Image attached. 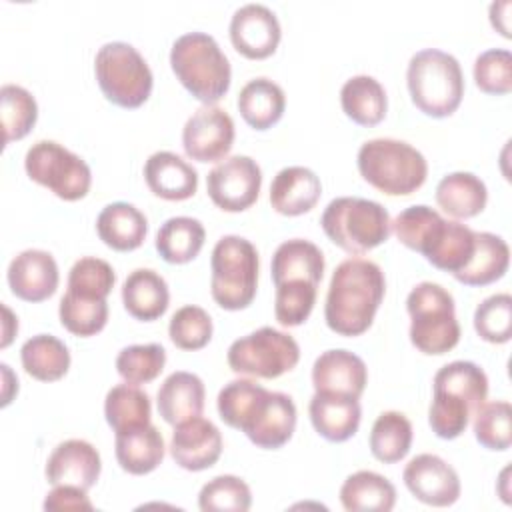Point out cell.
I'll use <instances>...</instances> for the list:
<instances>
[{
	"mask_svg": "<svg viewBox=\"0 0 512 512\" xmlns=\"http://www.w3.org/2000/svg\"><path fill=\"white\" fill-rule=\"evenodd\" d=\"M216 408L224 424L242 430L264 450L282 448L296 428V404L284 392H270L254 380L236 378L218 392Z\"/></svg>",
	"mask_w": 512,
	"mask_h": 512,
	"instance_id": "1",
	"label": "cell"
},
{
	"mask_svg": "<svg viewBox=\"0 0 512 512\" xmlns=\"http://www.w3.org/2000/svg\"><path fill=\"white\" fill-rule=\"evenodd\" d=\"M386 280L382 268L366 258L340 262L330 278L324 318L332 332L340 336L364 334L384 298Z\"/></svg>",
	"mask_w": 512,
	"mask_h": 512,
	"instance_id": "2",
	"label": "cell"
},
{
	"mask_svg": "<svg viewBox=\"0 0 512 512\" xmlns=\"http://www.w3.org/2000/svg\"><path fill=\"white\" fill-rule=\"evenodd\" d=\"M170 66L180 84L206 106H214L230 88V62L206 32L178 36L170 48Z\"/></svg>",
	"mask_w": 512,
	"mask_h": 512,
	"instance_id": "3",
	"label": "cell"
},
{
	"mask_svg": "<svg viewBox=\"0 0 512 512\" xmlns=\"http://www.w3.org/2000/svg\"><path fill=\"white\" fill-rule=\"evenodd\" d=\"M406 84L414 106L432 118L454 114L464 96L460 62L438 48L418 50L410 58Z\"/></svg>",
	"mask_w": 512,
	"mask_h": 512,
	"instance_id": "4",
	"label": "cell"
},
{
	"mask_svg": "<svg viewBox=\"0 0 512 512\" xmlns=\"http://www.w3.org/2000/svg\"><path fill=\"white\" fill-rule=\"evenodd\" d=\"M360 176L388 196L416 192L428 176V162L412 144L396 138L366 140L356 156Z\"/></svg>",
	"mask_w": 512,
	"mask_h": 512,
	"instance_id": "5",
	"label": "cell"
},
{
	"mask_svg": "<svg viewBox=\"0 0 512 512\" xmlns=\"http://www.w3.org/2000/svg\"><path fill=\"white\" fill-rule=\"evenodd\" d=\"M390 224V214L380 202L358 196L330 200L320 216L324 234L348 254H364L386 242Z\"/></svg>",
	"mask_w": 512,
	"mask_h": 512,
	"instance_id": "6",
	"label": "cell"
},
{
	"mask_svg": "<svg viewBox=\"0 0 512 512\" xmlns=\"http://www.w3.org/2000/svg\"><path fill=\"white\" fill-rule=\"evenodd\" d=\"M258 250L236 234L222 236L210 256V292L224 310H244L258 288Z\"/></svg>",
	"mask_w": 512,
	"mask_h": 512,
	"instance_id": "7",
	"label": "cell"
},
{
	"mask_svg": "<svg viewBox=\"0 0 512 512\" xmlns=\"http://www.w3.org/2000/svg\"><path fill=\"white\" fill-rule=\"evenodd\" d=\"M410 342L424 354H446L460 340L452 294L436 282L416 284L408 298Z\"/></svg>",
	"mask_w": 512,
	"mask_h": 512,
	"instance_id": "8",
	"label": "cell"
},
{
	"mask_svg": "<svg viewBox=\"0 0 512 512\" xmlns=\"http://www.w3.org/2000/svg\"><path fill=\"white\" fill-rule=\"evenodd\" d=\"M94 74L106 100L120 108H138L150 98L152 70L128 42L102 44L94 58Z\"/></svg>",
	"mask_w": 512,
	"mask_h": 512,
	"instance_id": "9",
	"label": "cell"
},
{
	"mask_svg": "<svg viewBox=\"0 0 512 512\" xmlns=\"http://www.w3.org/2000/svg\"><path fill=\"white\" fill-rule=\"evenodd\" d=\"M24 170L30 180L46 186L66 202L84 198L92 184V172L86 160L54 140L34 142L26 150Z\"/></svg>",
	"mask_w": 512,
	"mask_h": 512,
	"instance_id": "10",
	"label": "cell"
},
{
	"mask_svg": "<svg viewBox=\"0 0 512 512\" xmlns=\"http://www.w3.org/2000/svg\"><path fill=\"white\" fill-rule=\"evenodd\" d=\"M226 360L236 374L270 380L290 372L298 364L300 346L290 334L272 326H262L234 340Z\"/></svg>",
	"mask_w": 512,
	"mask_h": 512,
	"instance_id": "11",
	"label": "cell"
},
{
	"mask_svg": "<svg viewBox=\"0 0 512 512\" xmlns=\"http://www.w3.org/2000/svg\"><path fill=\"white\" fill-rule=\"evenodd\" d=\"M262 170L250 156H230L218 162L206 176L210 200L224 212L248 210L260 194Z\"/></svg>",
	"mask_w": 512,
	"mask_h": 512,
	"instance_id": "12",
	"label": "cell"
},
{
	"mask_svg": "<svg viewBox=\"0 0 512 512\" xmlns=\"http://www.w3.org/2000/svg\"><path fill=\"white\" fill-rule=\"evenodd\" d=\"M234 144V120L224 108L200 106L182 128V146L196 162H218Z\"/></svg>",
	"mask_w": 512,
	"mask_h": 512,
	"instance_id": "13",
	"label": "cell"
},
{
	"mask_svg": "<svg viewBox=\"0 0 512 512\" xmlns=\"http://www.w3.org/2000/svg\"><path fill=\"white\" fill-rule=\"evenodd\" d=\"M228 32L232 46L250 60H264L272 56L282 36L276 14L266 4L258 2L236 8L230 18Z\"/></svg>",
	"mask_w": 512,
	"mask_h": 512,
	"instance_id": "14",
	"label": "cell"
},
{
	"mask_svg": "<svg viewBox=\"0 0 512 512\" xmlns=\"http://www.w3.org/2000/svg\"><path fill=\"white\" fill-rule=\"evenodd\" d=\"M402 480L410 494L428 506L444 508L460 498L458 472L436 454L414 456L404 466Z\"/></svg>",
	"mask_w": 512,
	"mask_h": 512,
	"instance_id": "15",
	"label": "cell"
},
{
	"mask_svg": "<svg viewBox=\"0 0 512 512\" xmlns=\"http://www.w3.org/2000/svg\"><path fill=\"white\" fill-rule=\"evenodd\" d=\"M170 454L184 470H206L214 466L222 454V434L214 422L194 416L174 426Z\"/></svg>",
	"mask_w": 512,
	"mask_h": 512,
	"instance_id": "16",
	"label": "cell"
},
{
	"mask_svg": "<svg viewBox=\"0 0 512 512\" xmlns=\"http://www.w3.org/2000/svg\"><path fill=\"white\" fill-rule=\"evenodd\" d=\"M102 470L98 450L80 438L60 442L46 460V480L52 486H78L90 490Z\"/></svg>",
	"mask_w": 512,
	"mask_h": 512,
	"instance_id": "17",
	"label": "cell"
},
{
	"mask_svg": "<svg viewBox=\"0 0 512 512\" xmlns=\"http://www.w3.org/2000/svg\"><path fill=\"white\" fill-rule=\"evenodd\" d=\"M6 278L14 296L26 302H42L56 292L60 274L50 252L28 248L12 258Z\"/></svg>",
	"mask_w": 512,
	"mask_h": 512,
	"instance_id": "18",
	"label": "cell"
},
{
	"mask_svg": "<svg viewBox=\"0 0 512 512\" xmlns=\"http://www.w3.org/2000/svg\"><path fill=\"white\" fill-rule=\"evenodd\" d=\"M366 382V364L350 350H326L312 364V386L316 392H334L360 398Z\"/></svg>",
	"mask_w": 512,
	"mask_h": 512,
	"instance_id": "19",
	"label": "cell"
},
{
	"mask_svg": "<svg viewBox=\"0 0 512 512\" xmlns=\"http://www.w3.org/2000/svg\"><path fill=\"white\" fill-rule=\"evenodd\" d=\"M314 430L328 442H344L358 432L362 408L358 398L334 392H314L308 404Z\"/></svg>",
	"mask_w": 512,
	"mask_h": 512,
	"instance_id": "20",
	"label": "cell"
},
{
	"mask_svg": "<svg viewBox=\"0 0 512 512\" xmlns=\"http://www.w3.org/2000/svg\"><path fill=\"white\" fill-rule=\"evenodd\" d=\"M144 180L154 196L164 200H188L196 194L198 172L182 156L158 150L144 164Z\"/></svg>",
	"mask_w": 512,
	"mask_h": 512,
	"instance_id": "21",
	"label": "cell"
},
{
	"mask_svg": "<svg viewBox=\"0 0 512 512\" xmlns=\"http://www.w3.org/2000/svg\"><path fill=\"white\" fill-rule=\"evenodd\" d=\"M474 252V230L466 224L456 220L442 218L432 234L428 236L426 244L422 246L420 254L438 270L450 272L452 276L460 272Z\"/></svg>",
	"mask_w": 512,
	"mask_h": 512,
	"instance_id": "22",
	"label": "cell"
},
{
	"mask_svg": "<svg viewBox=\"0 0 512 512\" xmlns=\"http://www.w3.org/2000/svg\"><path fill=\"white\" fill-rule=\"evenodd\" d=\"M320 178L306 166L282 168L270 184V204L278 214L300 216L310 212L320 200Z\"/></svg>",
	"mask_w": 512,
	"mask_h": 512,
	"instance_id": "23",
	"label": "cell"
},
{
	"mask_svg": "<svg viewBox=\"0 0 512 512\" xmlns=\"http://www.w3.org/2000/svg\"><path fill=\"white\" fill-rule=\"evenodd\" d=\"M204 382L198 374L176 370L170 376L164 378V382L158 388L156 404L160 416L176 426L184 420H190L194 416L202 414L204 408Z\"/></svg>",
	"mask_w": 512,
	"mask_h": 512,
	"instance_id": "24",
	"label": "cell"
},
{
	"mask_svg": "<svg viewBox=\"0 0 512 512\" xmlns=\"http://www.w3.org/2000/svg\"><path fill=\"white\" fill-rule=\"evenodd\" d=\"M96 232L108 248L130 252L146 240L148 220L134 204L112 202L100 210L96 218Z\"/></svg>",
	"mask_w": 512,
	"mask_h": 512,
	"instance_id": "25",
	"label": "cell"
},
{
	"mask_svg": "<svg viewBox=\"0 0 512 512\" xmlns=\"http://www.w3.org/2000/svg\"><path fill=\"white\" fill-rule=\"evenodd\" d=\"M122 302L126 312L142 322L160 318L170 302L166 280L152 268L132 270L122 284Z\"/></svg>",
	"mask_w": 512,
	"mask_h": 512,
	"instance_id": "26",
	"label": "cell"
},
{
	"mask_svg": "<svg viewBox=\"0 0 512 512\" xmlns=\"http://www.w3.org/2000/svg\"><path fill=\"white\" fill-rule=\"evenodd\" d=\"M164 438L152 424L116 432L114 452L120 468L128 474L142 476L156 470L164 458Z\"/></svg>",
	"mask_w": 512,
	"mask_h": 512,
	"instance_id": "27",
	"label": "cell"
},
{
	"mask_svg": "<svg viewBox=\"0 0 512 512\" xmlns=\"http://www.w3.org/2000/svg\"><path fill=\"white\" fill-rule=\"evenodd\" d=\"M510 262V248L502 236L492 232H474V252L468 264L454 274L466 286H486L500 280Z\"/></svg>",
	"mask_w": 512,
	"mask_h": 512,
	"instance_id": "28",
	"label": "cell"
},
{
	"mask_svg": "<svg viewBox=\"0 0 512 512\" xmlns=\"http://www.w3.org/2000/svg\"><path fill=\"white\" fill-rule=\"evenodd\" d=\"M236 104L248 126L254 130H268L282 118L286 94L274 80L258 76L242 86Z\"/></svg>",
	"mask_w": 512,
	"mask_h": 512,
	"instance_id": "29",
	"label": "cell"
},
{
	"mask_svg": "<svg viewBox=\"0 0 512 512\" xmlns=\"http://www.w3.org/2000/svg\"><path fill=\"white\" fill-rule=\"evenodd\" d=\"M270 274L274 280V286L286 280H310L314 284H320L324 274V254L322 250L304 238H292L282 242L270 264Z\"/></svg>",
	"mask_w": 512,
	"mask_h": 512,
	"instance_id": "30",
	"label": "cell"
},
{
	"mask_svg": "<svg viewBox=\"0 0 512 512\" xmlns=\"http://www.w3.org/2000/svg\"><path fill=\"white\" fill-rule=\"evenodd\" d=\"M340 502L348 512H390L396 504V488L378 472L358 470L344 480Z\"/></svg>",
	"mask_w": 512,
	"mask_h": 512,
	"instance_id": "31",
	"label": "cell"
},
{
	"mask_svg": "<svg viewBox=\"0 0 512 512\" xmlns=\"http://www.w3.org/2000/svg\"><path fill=\"white\" fill-rule=\"evenodd\" d=\"M340 104L344 114L360 126H376L384 120L388 98L384 86L368 74L352 76L340 88Z\"/></svg>",
	"mask_w": 512,
	"mask_h": 512,
	"instance_id": "32",
	"label": "cell"
},
{
	"mask_svg": "<svg viewBox=\"0 0 512 512\" xmlns=\"http://www.w3.org/2000/svg\"><path fill=\"white\" fill-rule=\"evenodd\" d=\"M486 202V184L472 172H450L436 186V204L452 218L478 216Z\"/></svg>",
	"mask_w": 512,
	"mask_h": 512,
	"instance_id": "33",
	"label": "cell"
},
{
	"mask_svg": "<svg viewBox=\"0 0 512 512\" xmlns=\"http://www.w3.org/2000/svg\"><path fill=\"white\" fill-rule=\"evenodd\" d=\"M206 230L192 216H172L156 232V250L168 264H186L194 260L204 246Z\"/></svg>",
	"mask_w": 512,
	"mask_h": 512,
	"instance_id": "34",
	"label": "cell"
},
{
	"mask_svg": "<svg viewBox=\"0 0 512 512\" xmlns=\"http://www.w3.org/2000/svg\"><path fill=\"white\" fill-rule=\"evenodd\" d=\"M20 360L32 378L40 382L60 380L70 368V352L66 344L52 334H36L20 348Z\"/></svg>",
	"mask_w": 512,
	"mask_h": 512,
	"instance_id": "35",
	"label": "cell"
},
{
	"mask_svg": "<svg viewBox=\"0 0 512 512\" xmlns=\"http://www.w3.org/2000/svg\"><path fill=\"white\" fill-rule=\"evenodd\" d=\"M104 416L114 432H126L150 424V396L136 384H116L106 392Z\"/></svg>",
	"mask_w": 512,
	"mask_h": 512,
	"instance_id": "36",
	"label": "cell"
},
{
	"mask_svg": "<svg viewBox=\"0 0 512 512\" xmlns=\"http://www.w3.org/2000/svg\"><path fill=\"white\" fill-rule=\"evenodd\" d=\"M412 446V424L398 410L382 412L370 430V452L384 464L400 462Z\"/></svg>",
	"mask_w": 512,
	"mask_h": 512,
	"instance_id": "37",
	"label": "cell"
},
{
	"mask_svg": "<svg viewBox=\"0 0 512 512\" xmlns=\"http://www.w3.org/2000/svg\"><path fill=\"white\" fill-rule=\"evenodd\" d=\"M432 386L434 390H446L464 398L474 410H478L488 396V376L478 364L470 360H454L444 364L434 374Z\"/></svg>",
	"mask_w": 512,
	"mask_h": 512,
	"instance_id": "38",
	"label": "cell"
},
{
	"mask_svg": "<svg viewBox=\"0 0 512 512\" xmlns=\"http://www.w3.org/2000/svg\"><path fill=\"white\" fill-rule=\"evenodd\" d=\"M0 116L4 130V144L24 138L38 120V104L34 96L18 86L4 84L0 88Z\"/></svg>",
	"mask_w": 512,
	"mask_h": 512,
	"instance_id": "39",
	"label": "cell"
},
{
	"mask_svg": "<svg viewBox=\"0 0 512 512\" xmlns=\"http://www.w3.org/2000/svg\"><path fill=\"white\" fill-rule=\"evenodd\" d=\"M58 316L62 326L74 336H94L108 322V302L102 298H86L66 290L60 298Z\"/></svg>",
	"mask_w": 512,
	"mask_h": 512,
	"instance_id": "40",
	"label": "cell"
},
{
	"mask_svg": "<svg viewBox=\"0 0 512 512\" xmlns=\"http://www.w3.org/2000/svg\"><path fill=\"white\" fill-rule=\"evenodd\" d=\"M318 284L310 280H286L276 284L274 294V316L282 326H300L308 320L316 304Z\"/></svg>",
	"mask_w": 512,
	"mask_h": 512,
	"instance_id": "41",
	"label": "cell"
},
{
	"mask_svg": "<svg viewBox=\"0 0 512 512\" xmlns=\"http://www.w3.org/2000/svg\"><path fill=\"white\" fill-rule=\"evenodd\" d=\"M252 506L248 484L232 474L212 478L200 488L198 508L202 512H246Z\"/></svg>",
	"mask_w": 512,
	"mask_h": 512,
	"instance_id": "42",
	"label": "cell"
},
{
	"mask_svg": "<svg viewBox=\"0 0 512 512\" xmlns=\"http://www.w3.org/2000/svg\"><path fill=\"white\" fill-rule=\"evenodd\" d=\"M166 364V350L162 344H130L116 356V370L128 384L152 382Z\"/></svg>",
	"mask_w": 512,
	"mask_h": 512,
	"instance_id": "43",
	"label": "cell"
},
{
	"mask_svg": "<svg viewBox=\"0 0 512 512\" xmlns=\"http://www.w3.org/2000/svg\"><path fill=\"white\" fill-rule=\"evenodd\" d=\"M474 412L476 410L464 398L446 390H434L428 410V422L438 438L454 440L466 430Z\"/></svg>",
	"mask_w": 512,
	"mask_h": 512,
	"instance_id": "44",
	"label": "cell"
},
{
	"mask_svg": "<svg viewBox=\"0 0 512 512\" xmlns=\"http://www.w3.org/2000/svg\"><path fill=\"white\" fill-rule=\"evenodd\" d=\"M474 418V436L488 450H508L512 444V406L506 400L484 402Z\"/></svg>",
	"mask_w": 512,
	"mask_h": 512,
	"instance_id": "45",
	"label": "cell"
},
{
	"mask_svg": "<svg viewBox=\"0 0 512 512\" xmlns=\"http://www.w3.org/2000/svg\"><path fill=\"white\" fill-rule=\"evenodd\" d=\"M474 330L490 344H504L512 336V296L498 292L484 298L474 310Z\"/></svg>",
	"mask_w": 512,
	"mask_h": 512,
	"instance_id": "46",
	"label": "cell"
},
{
	"mask_svg": "<svg viewBox=\"0 0 512 512\" xmlns=\"http://www.w3.org/2000/svg\"><path fill=\"white\" fill-rule=\"evenodd\" d=\"M114 282V268L96 256H84L76 260L68 272V292L86 298L106 300L114 288Z\"/></svg>",
	"mask_w": 512,
	"mask_h": 512,
	"instance_id": "47",
	"label": "cell"
},
{
	"mask_svg": "<svg viewBox=\"0 0 512 512\" xmlns=\"http://www.w3.org/2000/svg\"><path fill=\"white\" fill-rule=\"evenodd\" d=\"M212 318L210 314L194 304L178 308L168 324V334L174 346L180 350H200L212 338Z\"/></svg>",
	"mask_w": 512,
	"mask_h": 512,
	"instance_id": "48",
	"label": "cell"
},
{
	"mask_svg": "<svg viewBox=\"0 0 512 512\" xmlns=\"http://www.w3.org/2000/svg\"><path fill=\"white\" fill-rule=\"evenodd\" d=\"M476 86L486 94H508L512 90V54L506 48H490L474 60Z\"/></svg>",
	"mask_w": 512,
	"mask_h": 512,
	"instance_id": "49",
	"label": "cell"
},
{
	"mask_svg": "<svg viewBox=\"0 0 512 512\" xmlns=\"http://www.w3.org/2000/svg\"><path fill=\"white\" fill-rule=\"evenodd\" d=\"M440 212L426 204H414L404 208L390 224L398 242L410 250L420 252L434 226L440 222Z\"/></svg>",
	"mask_w": 512,
	"mask_h": 512,
	"instance_id": "50",
	"label": "cell"
},
{
	"mask_svg": "<svg viewBox=\"0 0 512 512\" xmlns=\"http://www.w3.org/2000/svg\"><path fill=\"white\" fill-rule=\"evenodd\" d=\"M86 490L78 486H54L44 498V510H92Z\"/></svg>",
	"mask_w": 512,
	"mask_h": 512,
	"instance_id": "51",
	"label": "cell"
},
{
	"mask_svg": "<svg viewBox=\"0 0 512 512\" xmlns=\"http://www.w3.org/2000/svg\"><path fill=\"white\" fill-rule=\"evenodd\" d=\"M510 6H512L510 0H500L490 4V22L504 38H510V18H508Z\"/></svg>",
	"mask_w": 512,
	"mask_h": 512,
	"instance_id": "52",
	"label": "cell"
},
{
	"mask_svg": "<svg viewBox=\"0 0 512 512\" xmlns=\"http://www.w3.org/2000/svg\"><path fill=\"white\" fill-rule=\"evenodd\" d=\"M2 312H4V322H2V342H0V346L6 348L18 332V318L12 314V310L6 304H2Z\"/></svg>",
	"mask_w": 512,
	"mask_h": 512,
	"instance_id": "53",
	"label": "cell"
}]
</instances>
